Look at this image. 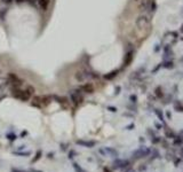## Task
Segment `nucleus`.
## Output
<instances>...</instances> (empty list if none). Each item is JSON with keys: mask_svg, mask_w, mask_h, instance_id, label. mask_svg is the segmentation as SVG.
<instances>
[{"mask_svg": "<svg viewBox=\"0 0 183 172\" xmlns=\"http://www.w3.org/2000/svg\"><path fill=\"white\" fill-rule=\"evenodd\" d=\"M11 95L20 101H23V102L29 101L31 99V95L26 92V90H22L20 87H13L11 88Z\"/></svg>", "mask_w": 183, "mask_h": 172, "instance_id": "obj_1", "label": "nucleus"}, {"mask_svg": "<svg viewBox=\"0 0 183 172\" xmlns=\"http://www.w3.org/2000/svg\"><path fill=\"white\" fill-rule=\"evenodd\" d=\"M149 23H150L149 22V17L147 15H144V14L140 15L136 19V21H135V24H136V27H137L139 30H144L147 27H149Z\"/></svg>", "mask_w": 183, "mask_h": 172, "instance_id": "obj_2", "label": "nucleus"}, {"mask_svg": "<svg viewBox=\"0 0 183 172\" xmlns=\"http://www.w3.org/2000/svg\"><path fill=\"white\" fill-rule=\"evenodd\" d=\"M70 97H71V101L75 103V106H79L80 103H83L84 101V97H83V94H81V91L78 88L75 91H72L70 93Z\"/></svg>", "mask_w": 183, "mask_h": 172, "instance_id": "obj_3", "label": "nucleus"}, {"mask_svg": "<svg viewBox=\"0 0 183 172\" xmlns=\"http://www.w3.org/2000/svg\"><path fill=\"white\" fill-rule=\"evenodd\" d=\"M7 79H8V82L13 85V87H21L22 84H23V80L16 74H14V72H9L8 76H7Z\"/></svg>", "mask_w": 183, "mask_h": 172, "instance_id": "obj_4", "label": "nucleus"}, {"mask_svg": "<svg viewBox=\"0 0 183 172\" xmlns=\"http://www.w3.org/2000/svg\"><path fill=\"white\" fill-rule=\"evenodd\" d=\"M79 90L84 93H87V94H93L95 91V87L92 83H85V84L79 86Z\"/></svg>", "mask_w": 183, "mask_h": 172, "instance_id": "obj_5", "label": "nucleus"}, {"mask_svg": "<svg viewBox=\"0 0 183 172\" xmlns=\"http://www.w3.org/2000/svg\"><path fill=\"white\" fill-rule=\"evenodd\" d=\"M31 106L36 108H39L41 109L43 108V102H41V95H34L32 97V101H31Z\"/></svg>", "mask_w": 183, "mask_h": 172, "instance_id": "obj_6", "label": "nucleus"}, {"mask_svg": "<svg viewBox=\"0 0 183 172\" xmlns=\"http://www.w3.org/2000/svg\"><path fill=\"white\" fill-rule=\"evenodd\" d=\"M139 8L141 11H148L151 8V0H141L140 5H139Z\"/></svg>", "mask_w": 183, "mask_h": 172, "instance_id": "obj_7", "label": "nucleus"}, {"mask_svg": "<svg viewBox=\"0 0 183 172\" xmlns=\"http://www.w3.org/2000/svg\"><path fill=\"white\" fill-rule=\"evenodd\" d=\"M37 2H38L39 7L41 8V11H47L48 7H49V5H51V0H37Z\"/></svg>", "mask_w": 183, "mask_h": 172, "instance_id": "obj_8", "label": "nucleus"}, {"mask_svg": "<svg viewBox=\"0 0 183 172\" xmlns=\"http://www.w3.org/2000/svg\"><path fill=\"white\" fill-rule=\"evenodd\" d=\"M75 143H77V145H80V146H83V147H88V148H90V147H93V146L95 145L94 141H84V140H77Z\"/></svg>", "mask_w": 183, "mask_h": 172, "instance_id": "obj_9", "label": "nucleus"}, {"mask_svg": "<svg viewBox=\"0 0 183 172\" xmlns=\"http://www.w3.org/2000/svg\"><path fill=\"white\" fill-rule=\"evenodd\" d=\"M52 101V95H41V102H43V107H46L51 103Z\"/></svg>", "mask_w": 183, "mask_h": 172, "instance_id": "obj_10", "label": "nucleus"}, {"mask_svg": "<svg viewBox=\"0 0 183 172\" xmlns=\"http://www.w3.org/2000/svg\"><path fill=\"white\" fill-rule=\"evenodd\" d=\"M75 77V79H77L78 82H83V80L85 79V75L83 74V71H77Z\"/></svg>", "mask_w": 183, "mask_h": 172, "instance_id": "obj_11", "label": "nucleus"}, {"mask_svg": "<svg viewBox=\"0 0 183 172\" xmlns=\"http://www.w3.org/2000/svg\"><path fill=\"white\" fill-rule=\"evenodd\" d=\"M53 97H55L56 100H57V102L58 103H61V105H66V102H68V100H66V97H56V95H54Z\"/></svg>", "mask_w": 183, "mask_h": 172, "instance_id": "obj_12", "label": "nucleus"}, {"mask_svg": "<svg viewBox=\"0 0 183 172\" xmlns=\"http://www.w3.org/2000/svg\"><path fill=\"white\" fill-rule=\"evenodd\" d=\"M26 92L32 97L33 94H34V92H36V88H34L33 86H28V87H26Z\"/></svg>", "mask_w": 183, "mask_h": 172, "instance_id": "obj_13", "label": "nucleus"}, {"mask_svg": "<svg viewBox=\"0 0 183 172\" xmlns=\"http://www.w3.org/2000/svg\"><path fill=\"white\" fill-rule=\"evenodd\" d=\"M40 156H41V150H38L37 151V154H36V157L32 160V163H34V162H37L39 158H40Z\"/></svg>", "mask_w": 183, "mask_h": 172, "instance_id": "obj_14", "label": "nucleus"}, {"mask_svg": "<svg viewBox=\"0 0 183 172\" xmlns=\"http://www.w3.org/2000/svg\"><path fill=\"white\" fill-rule=\"evenodd\" d=\"M15 155H21V156H29L31 153L30 151H26V153H22V151H16V153H14Z\"/></svg>", "mask_w": 183, "mask_h": 172, "instance_id": "obj_15", "label": "nucleus"}, {"mask_svg": "<svg viewBox=\"0 0 183 172\" xmlns=\"http://www.w3.org/2000/svg\"><path fill=\"white\" fill-rule=\"evenodd\" d=\"M7 138L13 141V140L16 139V135H15V134H7Z\"/></svg>", "mask_w": 183, "mask_h": 172, "instance_id": "obj_16", "label": "nucleus"}, {"mask_svg": "<svg viewBox=\"0 0 183 172\" xmlns=\"http://www.w3.org/2000/svg\"><path fill=\"white\" fill-rule=\"evenodd\" d=\"M14 0H2V2L4 4H7V5H9V4H11Z\"/></svg>", "mask_w": 183, "mask_h": 172, "instance_id": "obj_17", "label": "nucleus"}, {"mask_svg": "<svg viewBox=\"0 0 183 172\" xmlns=\"http://www.w3.org/2000/svg\"><path fill=\"white\" fill-rule=\"evenodd\" d=\"M11 172H26V171H23V170H19V169H11Z\"/></svg>", "mask_w": 183, "mask_h": 172, "instance_id": "obj_18", "label": "nucleus"}, {"mask_svg": "<svg viewBox=\"0 0 183 172\" xmlns=\"http://www.w3.org/2000/svg\"><path fill=\"white\" fill-rule=\"evenodd\" d=\"M16 4H23V2H25V0H14Z\"/></svg>", "mask_w": 183, "mask_h": 172, "instance_id": "obj_19", "label": "nucleus"}]
</instances>
